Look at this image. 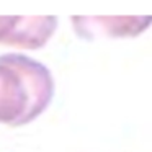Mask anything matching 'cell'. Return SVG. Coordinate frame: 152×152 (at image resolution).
I'll list each match as a JSON object with an SVG mask.
<instances>
[{
    "instance_id": "obj_3",
    "label": "cell",
    "mask_w": 152,
    "mask_h": 152,
    "mask_svg": "<svg viewBox=\"0 0 152 152\" xmlns=\"http://www.w3.org/2000/svg\"><path fill=\"white\" fill-rule=\"evenodd\" d=\"M151 23L152 17H72L75 33L85 39L137 36Z\"/></svg>"
},
{
    "instance_id": "obj_1",
    "label": "cell",
    "mask_w": 152,
    "mask_h": 152,
    "mask_svg": "<svg viewBox=\"0 0 152 152\" xmlns=\"http://www.w3.org/2000/svg\"><path fill=\"white\" fill-rule=\"evenodd\" d=\"M54 80L44 64L25 54L0 56V123L23 126L49 106Z\"/></svg>"
},
{
    "instance_id": "obj_2",
    "label": "cell",
    "mask_w": 152,
    "mask_h": 152,
    "mask_svg": "<svg viewBox=\"0 0 152 152\" xmlns=\"http://www.w3.org/2000/svg\"><path fill=\"white\" fill-rule=\"evenodd\" d=\"M57 18L49 17H0V44L23 49H39L49 41Z\"/></svg>"
}]
</instances>
